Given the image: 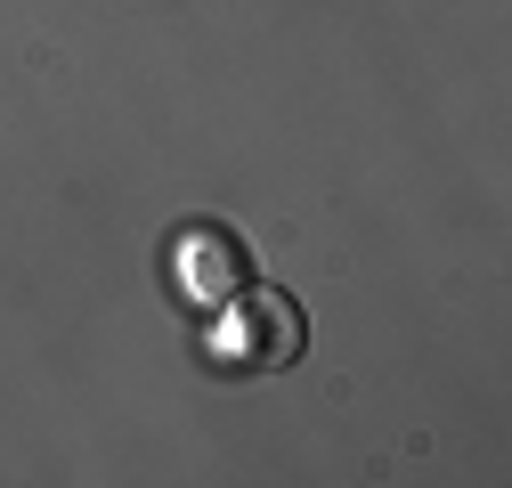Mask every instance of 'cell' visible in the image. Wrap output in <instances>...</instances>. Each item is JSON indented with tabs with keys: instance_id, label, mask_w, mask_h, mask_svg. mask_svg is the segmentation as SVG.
Here are the masks:
<instances>
[{
	"instance_id": "obj_1",
	"label": "cell",
	"mask_w": 512,
	"mask_h": 488,
	"mask_svg": "<svg viewBox=\"0 0 512 488\" xmlns=\"http://www.w3.org/2000/svg\"><path fill=\"white\" fill-rule=\"evenodd\" d=\"M301 342H309V318H301V301L277 293V285H252L236 310L220 318V358H228V366H252V375L293 366Z\"/></svg>"
},
{
	"instance_id": "obj_2",
	"label": "cell",
	"mask_w": 512,
	"mask_h": 488,
	"mask_svg": "<svg viewBox=\"0 0 512 488\" xmlns=\"http://www.w3.org/2000/svg\"><path fill=\"white\" fill-rule=\"evenodd\" d=\"M171 269H179V293H187V301H228V293H244V277H252L244 244H236L228 228H187Z\"/></svg>"
}]
</instances>
